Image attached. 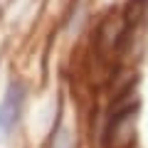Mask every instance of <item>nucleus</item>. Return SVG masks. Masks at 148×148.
I'll use <instances>...</instances> for the list:
<instances>
[{
	"label": "nucleus",
	"mask_w": 148,
	"mask_h": 148,
	"mask_svg": "<svg viewBox=\"0 0 148 148\" xmlns=\"http://www.w3.org/2000/svg\"><path fill=\"white\" fill-rule=\"evenodd\" d=\"M22 99H25L22 86L20 84H10L5 99H3V104H0V131H3V133L10 131V128L17 123V119H20V109H22Z\"/></svg>",
	"instance_id": "nucleus-1"
}]
</instances>
